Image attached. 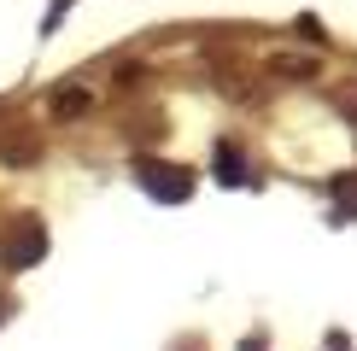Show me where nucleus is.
<instances>
[{
  "label": "nucleus",
  "mask_w": 357,
  "mask_h": 351,
  "mask_svg": "<svg viewBox=\"0 0 357 351\" xmlns=\"http://www.w3.org/2000/svg\"><path fill=\"white\" fill-rule=\"evenodd\" d=\"M334 199L346 217H357V176H334Z\"/></svg>",
  "instance_id": "obj_4"
},
{
  "label": "nucleus",
  "mask_w": 357,
  "mask_h": 351,
  "mask_svg": "<svg viewBox=\"0 0 357 351\" xmlns=\"http://www.w3.org/2000/svg\"><path fill=\"white\" fill-rule=\"evenodd\" d=\"M135 176H141V187H146L153 199H188V194H193V176L176 170V164H158V158H141Z\"/></svg>",
  "instance_id": "obj_2"
},
{
  "label": "nucleus",
  "mask_w": 357,
  "mask_h": 351,
  "mask_svg": "<svg viewBox=\"0 0 357 351\" xmlns=\"http://www.w3.org/2000/svg\"><path fill=\"white\" fill-rule=\"evenodd\" d=\"M82 106H88L82 88H59V94H53V111H82Z\"/></svg>",
  "instance_id": "obj_5"
},
{
  "label": "nucleus",
  "mask_w": 357,
  "mask_h": 351,
  "mask_svg": "<svg viewBox=\"0 0 357 351\" xmlns=\"http://www.w3.org/2000/svg\"><path fill=\"white\" fill-rule=\"evenodd\" d=\"M217 176H222V182H234V187L246 182V158H241V146H234V141L217 146Z\"/></svg>",
  "instance_id": "obj_3"
},
{
  "label": "nucleus",
  "mask_w": 357,
  "mask_h": 351,
  "mask_svg": "<svg viewBox=\"0 0 357 351\" xmlns=\"http://www.w3.org/2000/svg\"><path fill=\"white\" fill-rule=\"evenodd\" d=\"M41 252H47V228L36 223V217H18L6 234H0V263L6 270H24V263H41Z\"/></svg>",
  "instance_id": "obj_1"
}]
</instances>
